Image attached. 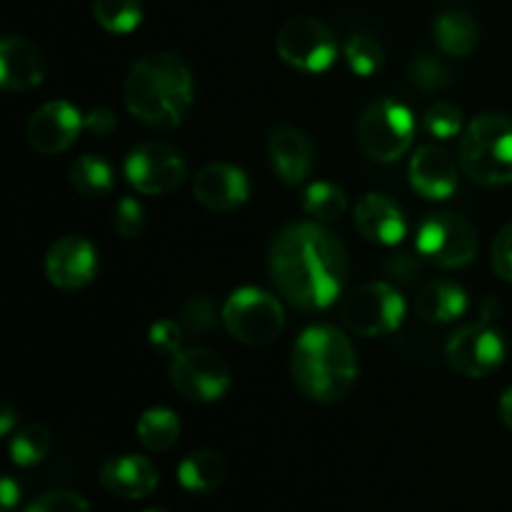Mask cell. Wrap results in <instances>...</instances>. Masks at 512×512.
I'll return each mask as SVG.
<instances>
[{"instance_id":"cell-3","label":"cell","mask_w":512,"mask_h":512,"mask_svg":"<svg viewBox=\"0 0 512 512\" xmlns=\"http://www.w3.org/2000/svg\"><path fill=\"white\" fill-rule=\"evenodd\" d=\"M290 373L300 393L310 400L338 403L358 380L353 343L333 325H313L295 340Z\"/></svg>"},{"instance_id":"cell-28","label":"cell","mask_w":512,"mask_h":512,"mask_svg":"<svg viewBox=\"0 0 512 512\" xmlns=\"http://www.w3.org/2000/svg\"><path fill=\"white\" fill-rule=\"evenodd\" d=\"M50 450V430L40 423H30L15 433L13 443H10V458L20 468H30L45 460Z\"/></svg>"},{"instance_id":"cell-26","label":"cell","mask_w":512,"mask_h":512,"mask_svg":"<svg viewBox=\"0 0 512 512\" xmlns=\"http://www.w3.org/2000/svg\"><path fill=\"white\" fill-rule=\"evenodd\" d=\"M70 183L85 198H100L113 190V170L98 155H83L70 168Z\"/></svg>"},{"instance_id":"cell-21","label":"cell","mask_w":512,"mask_h":512,"mask_svg":"<svg viewBox=\"0 0 512 512\" xmlns=\"http://www.w3.org/2000/svg\"><path fill=\"white\" fill-rule=\"evenodd\" d=\"M415 308L428 323H453L468 310V293L450 280H430L420 288Z\"/></svg>"},{"instance_id":"cell-33","label":"cell","mask_w":512,"mask_h":512,"mask_svg":"<svg viewBox=\"0 0 512 512\" xmlns=\"http://www.w3.org/2000/svg\"><path fill=\"white\" fill-rule=\"evenodd\" d=\"M25 512H90L83 495L73 490H50L28 505Z\"/></svg>"},{"instance_id":"cell-41","label":"cell","mask_w":512,"mask_h":512,"mask_svg":"<svg viewBox=\"0 0 512 512\" xmlns=\"http://www.w3.org/2000/svg\"><path fill=\"white\" fill-rule=\"evenodd\" d=\"M500 420H503L505 428L512 433V388L505 390L503 400H500Z\"/></svg>"},{"instance_id":"cell-42","label":"cell","mask_w":512,"mask_h":512,"mask_svg":"<svg viewBox=\"0 0 512 512\" xmlns=\"http://www.w3.org/2000/svg\"><path fill=\"white\" fill-rule=\"evenodd\" d=\"M0 418H3V420H0V433H3V435H8L10 433V428H13V410H10V408H5L3 410V415H0Z\"/></svg>"},{"instance_id":"cell-6","label":"cell","mask_w":512,"mask_h":512,"mask_svg":"<svg viewBox=\"0 0 512 512\" xmlns=\"http://www.w3.org/2000/svg\"><path fill=\"white\" fill-rule=\"evenodd\" d=\"M415 135V118L398 100H375L363 110L358 123V140L363 153L378 163H393L410 148Z\"/></svg>"},{"instance_id":"cell-10","label":"cell","mask_w":512,"mask_h":512,"mask_svg":"<svg viewBox=\"0 0 512 512\" xmlns=\"http://www.w3.org/2000/svg\"><path fill=\"white\" fill-rule=\"evenodd\" d=\"M170 383L193 403H213L230 390V368L208 348H185L173 355Z\"/></svg>"},{"instance_id":"cell-30","label":"cell","mask_w":512,"mask_h":512,"mask_svg":"<svg viewBox=\"0 0 512 512\" xmlns=\"http://www.w3.org/2000/svg\"><path fill=\"white\" fill-rule=\"evenodd\" d=\"M215 323H218V315H215V305L208 295H193L180 308V325L188 335L210 333Z\"/></svg>"},{"instance_id":"cell-35","label":"cell","mask_w":512,"mask_h":512,"mask_svg":"<svg viewBox=\"0 0 512 512\" xmlns=\"http://www.w3.org/2000/svg\"><path fill=\"white\" fill-rule=\"evenodd\" d=\"M490 263H493L495 275L512 283V223L495 235L493 248H490Z\"/></svg>"},{"instance_id":"cell-37","label":"cell","mask_w":512,"mask_h":512,"mask_svg":"<svg viewBox=\"0 0 512 512\" xmlns=\"http://www.w3.org/2000/svg\"><path fill=\"white\" fill-rule=\"evenodd\" d=\"M83 123H85V130H88V133L98 135V138H105V135H110L115 130L118 118H115L113 110L105 108V105H100V108L88 110V115L83 118Z\"/></svg>"},{"instance_id":"cell-13","label":"cell","mask_w":512,"mask_h":512,"mask_svg":"<svg viewBox=\"0 0 512 512\" xmlns=\"http://www.w3.org/2000/svg\"><path fill=\"white\" fill-rule=\"evenodd\" d=\"M83 128L85 123L75 105H70L68 100H50L30 115L25 135L30 148L43 155H55L68 150Z\"/></svg>"},{"instance_id":"cell-38","label":"cell","mask_w":512,"mask_h":512,"mask_svg":"<svg viewBox=\"0 0 512 512\" xmlns=\"http://www.w3.org/2000/svg\"><path fill=\"white\" fill-rule=\"evenodd\" d=\"M385 270H388V275L393 280L410 283V280L415 278V273H418V260H415V255L410 253H398L385 263Z\"/></svg>"},{"instance_id":"cell-11","label":"cell","mask_w":512,"mask_h":512,"mask_svg":"<svg viewBox=\"0 0 512 512\" xmlns=\"http://www.w3.org/2000/svg\"><path fill=\"white\" fill-rule=\"evenodd\" d=\"M185 173L188 165L183 153L168 143H143L125 158V178L143 195L173 193L185 180Z\"/></svg>"},{"instance_id":"cell-23","label":"cell","mask_w":512,"mask_h":512,"mask_svg":"<svg viewBox=\"0 0 512 512\" xmlns=\"http://www.w3.org/2000/svg\"><path fill=\"white\" fill-rule=\"evenodd\" d=\"M433 30L440 50L455 55V58H465V55L473 53L480 40L478 23L463 10H448V13L438 15Z\"/></svg>"},{"instance_id":"cell-27","label":"cell","mask_w":512,"mask_h":512,"mask_svg":"<svg viewBox=\"0 0 512 512\" xmlns=\"http://www.w3.org/2000/svg\"><path fill=\"white\" fill-rule=\"evenodd\" d=\"M303 208L305 213L318 218L320 223H333L345 215L348 208V198H345L343 188L333 183H310L303 190Z\"/></svg>"},{"instance_id":"cell-24","label":"cell","mask_w":512,"mask_h":512,"mask_svg":"<svg viewBox=\"0 0 512 512\" xmlns=\"http://www.w3.org/2000/svg\"><path fill=\"white\" fill-rule=\"evenodd\" d=\"M138 440L143 448L155 450V453H163L170 450L180 438V420L173 410L168 408H150L140 415L138 420Z\"/></svg>"},{"instance_id":"cell-40","label":"cell","mask_w":512,"mask_h":512,"mask_svg":"<svg viewBox=\"0 0 512 512\" xmlns=\"http://www.w3.org/2000/svg\"><path fill=\"white\" fill-rule=\"evenodd\" d=\"M500 313H503V305H500V300L493 298V295H488V298L480 303V320H483V323H493Z\"/></svg>"},{"instance_id":"cell-36","label":"cell","mask_w":512,"mask_h":512,"mask_svg":"<svg viewBox=\"0 0 512 512\" xmlns=\"http://www.w3.org/2000/svg\"><path fill=\"white\" fill-rule=\"evenodd\" d=\"M183 338V325L173 323V320H158V323L150 328V343L158 350H163V353H178L180 345H183Z\"/></svg>"},{"instance_id":"cell-2","label":"cell","mask_w":512,"mask_h":512,"mask_svg":"<svg viewBox=\"0 0 512 512\" xmlns=\"http://www.w3.org/2000/svg\"><path fill=\"white\" fill-rule=\"evenodd\" d=\"M125 105L150 128H178L193 108V73L173 53L135 60L125 78Z\"/></svg>"},{"instance_id":"cell-39","label":"cell","mask_w":512,"mask_h":512,"mask_svg":"<svg viewBox=\"0 0 512 512\" xmlns=\"http://www.w3.org/2000/svg\"><path fill=\"white\" fill-rule=\"evenodd\" d=\"M18 498H20L18 485H15L10 478H5L3 485H0V500H3V512L13 510L15 503H18Z\"/></svg>"},{"instance_id":"cell-19","label":"cell","mask_w":512,"mask_h":512,"mask_svg":"<svg viewBox=\"0 0 512 512\" xmlns=\"http://www.w3.org/2000/svg\"><path fill=\"white\" fill-rule=\"evenodd\" d=\"M158 480L160 475L155 465L140 455H118L105 460L100 468V485L125 500L148 498L158 488Z\"/></svg>"},{"instance_id":"cell-5","label":"cell","mask_w":512,"mask_h":512,"mask_svg":"<svg viewBox=\"0 0 512 512\" xmlns=\"http://www.w3.org/2000/svg\"><path fill=\"white\" fill-rule=\"evenodd\" d=\"M223 325L238 343L268 345L280 335L285 325L283 305L265 290L238 288L223 305Z\"/></svg>"},{"instance_id":"cell-9","label":"cell","mask_w":512,"mask_h":512,"mask_svg":"<svg viewBox=\"0 0 512 512\" xmlns=\"http://www.w3.org/2000/svg\"><path fill=\"white\" fill-rule=\"evenodd\" d=\"M405 318V300L390 283H368L353 290L343 303V320L350 333L380 338L400 328Z\"/></svg>"},{"instance_id":"cell-17","label":"cell","mask_w":512,"mask_h":512,"mask_svg":"<svg viewBox=\"0 0 512 512\" xmlns=\"http://www.w3.org/2000/svg\"><path fill=\"white\" fill-rule=\"evenodd\" d=\"M410 185L428 200H445L458 190V163L440 145H423L410 160Z\"/></svg>"},{"instance_id":"cell-16","label":"cell","mask_w":512,"mask_h":512,"mask_svg":"<svg viewBox=\"0 0 512 512\" xmlns=\"http://www.w3.org/2000/svg\"><path fill=\"white\" fill-rule=\"evenodd\" d=\"M268 155L273 163L275 175L285 185L305 183L308 175L313 173L315 165V148L303 130L293 125H275L268 133Z\"/></svg>"},{"instance_id":"cell-31","label":"cell","mask_w":512,"mask_h":512,"mask_svg":"<svg viewBox=\"0 0 512 512\" xmlns=\"http://www.w3.org/2000/svg\"><path fill=\"white\" fill-rule=\"evenodd\" d=\"M423 128L433 138L448 140L463 130V110L453 103H435L428 113L423 115Z\"/></svg>"},{"instance_id":"cell-34","label":"cell","mask_w":512,"mask_h":512,"mask_svg":"<svg viewBox=\"0 0 512 512\" xmlns=\"http://www.w3.org/2000/svg\"><path fill=\"white\" fill-rule=\"evenodd\" d=\"M145 228V210L135 198H123L115 205V230L123 238H138Z\"/></svg>"},{"instance_id":"cell-25","label":"cell","mask_w":512,"mask_h":512,"mask_svg":"<svg viewBox=\"0 0 512 512\" xmlns=\"http://www.w3.org/2000/svg\"><path fill=\"white\" fill-rule=\"evenodd\" d=\"M93 18L108 33H133L143 23L140 0H93Z\"/></svg>"},{"instance_id":"cell-12","label":"cell","mask_w":512,"mask_h":512,"mask_svg":"<svg viewBox=\"0 0 512 512\" xmlns=\"http://www.w3.org/2000/svg\"><path fill=\"white\" fill-rule=\"evenodd\" d=\"M445 358L455 373L465 378H485L505 360V340L493 323H473L455 330L445 345Z\"/></svg>"},{"instance_id":"cell-15","label":"cell","mask_w":512,"mask_h":512,"mask_svg":"<svg viewBox=\"0 0 512 512\" xmlns=\"http://www.w3.org/2000/svg\"><path fill=\"white\" fill-rule=\"evenodd\" d=\"M193 195L213 213H233L248 203L250 180L238 165L210 163L195 175Z\"/></svg>"},{"instance_id":"cell-1","label":"cell","mask_w":512,"mask_h":512,"mask_svg":"<svg viewBox=\"0 0 512 512\" xmlns=\"http://www.w3.org/2000/svg\"><path fill=\"white\" fill-rule=\"evenodd\" d=\"M270 278L290 305L323 310L338 300L348 275L345 245L318 223H293L270 248Z\"/></svg>"},{"instance_id":"cell-7","label":"cell","mask_w":512,"mask_h":512,"mask_svg":"<svg viewBox=\"0 0 512 512\" xmlns=\"http://www.w3.org/2000/svg\"><path fill=\"white\" fill-rule=\"evenodd\" d=\"M418 253L440 268H463L478 255V233L458 213H433L418 228Z\"/></svg>"},{"instance_id":"cell-43","label":"cell","mask_w":512,"mask_h":512,"mask_svg":"<svg viewBox=\"0 0 512 512\" xmlns=\"http://www.w3.org/2000/svg\"><path fill=\"white\" fill-rule=\"evenodd\" d=\"M145 512H168V510H163V508H150V510H145Z\"/></svg>"},{"instance_id":"cell-18","label":"cell","mask_w":512,"mask_h":512,"mask_svg":"<svg viewBox=\"0 0 512 512\" xmlns=\"http://www.w3.org/2000/svg\"><path fill=\"white\" fill-rule=\"evenodd\" d=\"M43 53L23 35H5L0 43V85L10 93L30 90L43 83Z\"/></svg>"},{"instance_id":"cell-20","label":"cell","mask_w":512,"mask_h":512,"mask_svg":"<svg viewBox=\"0 0 512 512\" xmlns=\"http://www.w3.org/2000/svg\"><path fill=\"white\" fill-rule=\"evenodd\" d=\"M355 228L365 240L378 245H398L408 233L403 210L380 193H368L355 205Z\"/></svg>"},{"instance_id":"cell-32","label":"cell","mask_w":512,"mask_h":512,"mask_svg":"<svg viewBox=\"0 0 512 512\" xmlns=\"http://www.w3.org/2000/svg\"><path fill=\"white\" fill-rule=\"evenodd\" d=\"M410 75L413 83L425 90H440L450 83V70L433 55H418L410 65Z\"/></svg>"},{"instance_id":"cell-22","label":"cell","mask_w":512,"mask_h":512,"mask_svg":"<svg viewBox=\"0 0 512 512\" xmlns=\"http://www.w3.org/2000/svg\"><path fill=\"white\" fill-rule=\"evenodd\" d=\"M225 475H228V465L223 455L215 450H193L178 465V483L188 493H213L225 483Z\"/></svg>"},{"instance_id":"cell-14","label":"cell","mask_w":512,"mask_h":512,"mask_svg":"<svg viewBox=\"0 0 512 512\" xmlns=\"http://www.w3.org/2000/svg\"><path fill=\"white\" fill-rule=\"evenodd\" d=\"M98 253L83 235H65L45 255V275L60 290H80L95 278Z\"/></svg>"},{"instance_id":"cell-4","label":"cell","mask_w":512,"mask_h":512,"mask_svg":"<svg viewBox=\"0 0 512 512\" xmlns=\"http://www.w3.org/2000/svg\"><path fill=\"white\" fill-rule=\"evenodd\" d=\"M460 165L473 183L485 188L512 183V120L508 115H478L463 130Z\"/></svg>"},{"instance_id":"cell-8","label":"cell","mask_w":512,"mask_h":512,"mask_svg":"<svg viewBox=\"0 0 512 512\" xmlns=\"http://www.w3.org/2000/svg\"><path fill=\"white\" fill-rule=\"evenodd\" d=\"M275 50L290 68L303 73H323L338 55V40L323 20L298 15L278 30Z\"/></svg>"},{"instance_id":"cell-29","label":"cell","mask_w":512,"mask_h":512,"mask_svg":"<svg viewBox=\"0 0 512 512\" xmlns=\"http://www.w3.org/2000/svg\"><path fill=\"white\" fill-rule=\"evenodd\" d=\"M343 55L348 68L360 78H370L383 68V48H380L378 40L368 38V35H353L345 43Z\"/></svg>"}]
</instances>
